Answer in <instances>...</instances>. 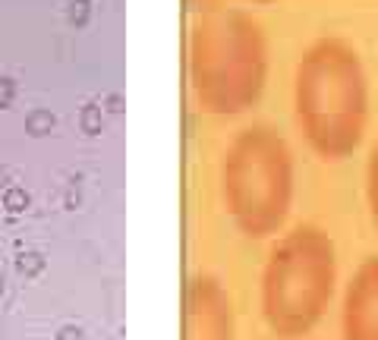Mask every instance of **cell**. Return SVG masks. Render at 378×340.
<instances>
[{
	"mask_svg": "<svg viewBox=\"0 0 378 340\" xmlns=\"http://www.w3.org/2000/svg\"><path fill=\"white\" fill-rule=\"evenodd\" d=\"M296 123L318 158L344 161L366 136L369 82L362 60L344 38H318L296 67Z\"/></svg>",
	"mask_w": 378,
	"mask_h": 340,
	"instance_id": "cell-1",
	"label": "cell"
},
{
	"mask_svg": "<svg viewBox=\"0 0 378 340\" xmlns=\"http://www.w3.org/2000/svg\"><path fill=\"white\" fill-rule=\"evenodd\" d=\"M268 45L249 13L224 6L195 19L189 38V76L199 104L212 114H239L265 89Z\"/></svg>",
	"mask_w": 378,
	"mask_h": 340,
	"instance_id": "cell-2",
	"label": "cell"
},
{
	"mask_svg": "<svg viewBox=\"0 0 378 340\" xmlns=\"http://www.w3.org/2000/svg\"><path fill=\"white\" fill-rule=\"evenodd\" d=\"M338 284L334 240L315 224H296L268 252L261 271V315L274 337L309 334L328 309Z\"/></svg>",
	"mask_w": 378,
	"mask_h": 340,
	"instance_id": "cell-3",
	"label": "cell"
},
{
	"mask_svg": "<svg viewBox=\"0 0 378 340\" xmlns=\"http://www.w3.org/2000/svg\"><path fill=\"white\" fill-rule=\"evenodd\" d=\"M221 199L234 227L249 240L278 234L293 205V155L268 123L239 129L221 161Z\"/></svg>",
	"mask_w": 378,
	"mask_h": 340,
	"instance_id": "cell-4",
	"label": "cell"
},
{
	"mask_svg": "<svg viewBox=\"0 0 378 340\" xmlns=\"http://www.w3.org/2000/svg\"><path fill=\"white\" fill-rule=\"evenodd\" d=\"M183 340H234V302L215 274H193L183 293Z\"/></svg>",
	"mask_w": 378,
	"mask_h": 340,
	"instance_id": "cell-5",
	"label": "cell"
},
{
	"mask_svg": "<svg viewBox=\"0 0 378 340\" xmlns=\"http://www.w3.org/2000/svg\"><path fill=\"white\" fill-rule=\"evenodd\" d=\"M340 334L344 340H378V256L362 258L347 284Z\"/></svg>",
	"mask_w": 378,
	"mask_h": 340,
	"instance_id": "cell-6",
	"label": "cell"
},
{
	"mask_svg": "<svg viewBox=\"0 0 378 340\" xmlns=\"http://www.w3.org/2000/svg\"><path fill=\"white\" fill-rule=\"evenodd\" d=\"M366 199H369V212L378 227V139L372 151H369V164H366Z\"/></svg>",
	"mask_w": 378,
	"mask_h": 340,
	"instance_id": "cell-7",
	"label": "cell"
}]
</instances>
